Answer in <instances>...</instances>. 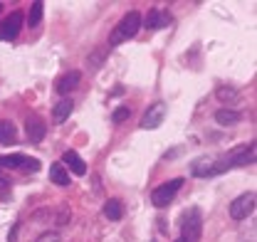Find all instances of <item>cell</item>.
Wrapping results in <instances>:
<instances>
[{
  "instance_id": "1",
  "label": "cell",
  "mask_w": 257,
  "mask_h": 242,
  "mask_svg": "<svg viewBox=\"0 0 257 242\" xmlns=\"http://www.w3.org/2000/svg\"><path fill=\"white\" fill-rule=\"evenodd\" d=\"M139 28H141V15H139L136 10H131V13H126V15L119 20V25L114 28L111 37H109V45L116 47V45H121V42L131 40V37L139 32Z\"/></svg>"
},
{
  "instance_id": "2",
  "label": "cell",
  "mask_w": 257,
  "mask_h": 242,
  "mask_svg": "<svg viewBox=\"0 0 257 242\" xmlns=\"http://www.w3.org/2000/svg\"><path fill=\"white\" fill-rule=\"evenodd\" d=\"M181 232H183V242H198L200 235H203V215L198 208H191V210L183 215V225H181Z\"/></svg>"
},
{
  "instance_id": "3",
  "label": "cell",
  "mask_w": 257,
  "mask_h": 242,
  "mask_svg": "<svg viewBox=\"0 0 257 242\" xmlns=\"http://www.w3.org/2000/svg\"><path fill=\"white\" fill-rule=\"evenodd\" d=\"M181 185H183V178H173V181L159 185V188L151 193L154 205H156V208H166V205H171V200L176 198V193L181 190Z\"/></svg>"
},
{
  "instance_id": "4",
  "label": "cell",
  "mask_w": 257,
  "mask_h": 242,
  "mask_svg": "<svg viewBox=\"0 0 257 242\" xmlns=\"http://www.w3.org/2000/svg\"><path fill=\"white\" fill-rule=\"evenodd\" d=\"M255 212V193H242L230 203V217L232 220H245Z\"/></svg>"
},
{
  "instance_id": "5",
  "label": "cell",
  "mask_w": 257,
  "mask_h": 242,
  "mask_svg": "<svg viewBox=\"0 0 257 242\" xmlns=\"http://www.w3.org/2000/svg\"><path fill=\"white\" fill-rule=\"evenodd\" d=\"M20 30H23V13H10L3 23H0V40H15L18 35H20Z\"/></svg>"
},
{
  "instance_id": "6",
  "label": "cell",
  "mask_w": 257,
  "mask_h": 242,
  "mask_svg": "<svg viewBox=\"0 0 257 242\" xmlns=\"http://www.w3.org/2000/svg\"><path fill=\"white\" fill-rule=\"evenodd\" d=\"M166 119V104L163 101H156V104H151L149 109H146V114H144V119H141V129H146V131H154V129H159L161 124Z\"/></svg>"
},
{
  "instance_id": "7",
  "label": "cell",
  "mask_w": 257,
  "mask_h": 242,
  "mask_svg": "<svg viewBox=\"0 0 257 242\" xmlns=\"http://www.w3.org/2000/svg\"><path fill=\"white\" fill-rule=\"evenodd\" d=\"M25 134H28V139H30L32 144H40L42 139H45V134H47V126H45V121L40 119V116H28L25 119Z\"/></svg>"
},
{
  "instance_id": "8",
  "label": "cell",
  "mask_w": 257,
  "mask_h": 242,
  "mask_svg": "<svg viewBox=\"0 0 257 242\" xmlns=\"http://www.w3.org/2000/svg\"><path fill=\"white\" fill-rule=\"evenodd\" d=\"M79 82H82V74L77 69H72V72H64L55 82V89H57V94H69V91H74L79 87Z\"/></svg>"
},
{
  "instance_id": "9",
  "label": "cell",
  "mask_w": 257,
  "mask_h": 242,
  "mask_svg": "<svg viewBox=\"0 0 257 242\" xmlns=\"http://www.w3.org/2000/svg\"><path fill=\"white\" fill-rule=\"evenodd\" d=\"M62 166L64 168H69L74 176H84V173H87V163L79 158V153H74V151H64Z\"/></svg>"
},
{
  "instance_id": "10",
  "label": "cell",
  "mask_w": 257,
  "mask_h": 242,
  "mask_svg": "<svg viewBox=\"0 0 257 242\" xmlns=\"http://www.w3.org/2000/svg\"><path fill=\"white\" fill-rule=\"evenodd\" d=\"M171 23V15H166V13H161V10H151L149 15H146V20H144V25L149 28V30H161V28H166Z\"/></svg>"
},
{
  "instance_id": "11",
  "label": "cell",
  "mask_w": 257,
  "mask_h": 242,
  "mask_svg": "<svg viewBox=\"0 0 257 242\" xmlns=\"http://www.w3.org/2000/svg\"><path fill=\"white\" fill-rule=\"evenodd\" d=\"M50 181L55 183V185H60V188L69 185V173H67V168H64L62 163H52L50 166Z\"/></svg>"
},
{
  "instance_id": "12",
  "label": "cell",
  "mask_w": 257,
  "mask_h": 242,
  "mask_svg": "<svg viewBox=\"0 0 257 242\" xmlns=\"http://www.w3.org/2000/svg\"><path fill=\"white\" fill-rule=\"evenodd\" d=\"M72 109H74L72 99H62V101H57V104H55V109H52V119L57 121V124H62V121L72 114Z\"/></svg>"
},
{
  "instance_id": "13",
  "label": "cell",
  "mask_w": 257,
  "mask_h": 242,
  "mask_svg": "<svg viewBox=\"0 0 257 242\" xmlns=\"http://www.w3.org/2000/svg\"><path fill=\"white\" fill-rule=\"evenodd\" d=\"M240 119H242L240 111H232V109H218V111H215V121H218L220 126H235Z\"/></svg>"
},
{
  "instance_id": "14",
  "label": "cell",
  "mask_w": 257,
  "mask_h": 242,
  "mask_svg": "<svg viewBox=\"0 0 257 242\" xmlns=\"http://www.w3.org/2000/svg\"><path fill=\"white\" fill-rule=\"evenodd\" d=\"M104 215H106L109 220H121V217H124V205H121V200H116V198L106 200V203H104Z\"/></svg>"
},
{
  "instance_id": "15",
  "label": "cell",
  "mask_w": 257,
  "mask_h": 242,
  "mask_svg": "<svg viewBox=\"0 0 257 242\" xmlns=\"http://www.w3.org/2000/svg\"><path fill=\"white\" fill-rule=\"evenodd\" d=\"M28 156L23 153H10V156H0V166L3 168H25Z\"/></svg>"
},
{
  "instance_id": "16",
  "label": "cell",
  "mask_w": 257,
  "mask_h": 242,
  "mask_svg": "<svg viewBox=\"0 0 257 242\" xmlns=\"http://www.w3.org/2000/svg\"><path fill=\"white\" fill-rule=\"evenodd\" d=\"M15 126L10 121H0V144H13L15 141Z\"/></svg>"
},
{
  "instance_id": "17",
  "label": "cell",
  "mask_w": 257,
  "mask_h": 242,
  "mask_svg": "<svg viewBox=\"0 0 257 242\" xmlns=\"http://www.w3.org/2000/svg\"><path fill=\"white\" fill-rule=\"evenodd\" d=\"M215 96H218L220 101H225V104H232V101H237V99H240V94H237L235 87H218Z\"/></svg>"
},
{
  "instance_id": "18",
  "label": "cell",
  "mask_w": 257,
  "mask_h": 242,
  "mask_svg": "<svg viewBox=\"0 0 257 242\" xmlns=\"http://www.w3.org/2000/svg\"><path fill=\"white\" fill-rule=\"evenodd\" d=\"M42 13H45V5L37 0V3H32L30 5V15H28V23H30V28H35L40 20H42Z\"/></svg>"
},
{
  "instance_id": "19",
  "label": "cell",
  "mask_w": 257,
  "mask_h": 242,
  "mask_svg": "<svg viewBox=\"0 0 257 242\" xmlns=\"http://www.w3.org/2000/svg\"><path fill=\"white\" fill-rule=\"evenodd\" d=\"M10 188H13L10 178H8V176H5V173L0 171V198H3V200H5L8 195H10Z\"/></svg>"
},
{
  "instance_id": "20",
  "label": "cell",
  "mask_w": 257,
  "mask_h": 242,
  "mask_svg": "<svg viewBox=\"0 0 257 242\" xmlns=\"http://www.w3.org/2000/svg\"><path fill=\"white\" fill-rule=\"evenodd\" d=\"M128 114H131V111H128V106H119V109L111 114V121H114V124H121V121L128 119Z\"/></svg>"
},
{
  "instance_id": "21",
  "label": "cell",
  "mask_w": 257,
  "mask_h": 242,
  "mask_svg": "<svg viewBox=\"0 0 257 242\" xmlns=\"http://www.w3.org/2000/svg\"><path fill=\"white\" fill-rule=\"evenodd\" d=\"M37 242H60V232H42L40 237H37Z\"/></svg>"
},
{
  "instance_id": "22",
  "label": "cell",
  "mask_w": 257,
  "mask_h": 242,
  "mask_svg": "<svg viewBox=\"0 0 257 242\" xmlns=\"http://www.w3.org/2000/svg\"><path fill=\"white\" fill-rule=\"evenodd\" d=\"M25 168H30V171H40V161H37V158H28V161H25Z\"/></svg>"
},
{
  "instance_id": "23",
  "label": "cell",
  "mask_w": 257,
  "mask_h": 242,
  "mask_svg": "<svg viewBox=\"0 0 257 242\" xmlns=\"http://www.w3.org/2000/svg\"><path fill=\"white\" fill-rule=\"evenodd\" d=\"M176 242H183V240H176Z\"/></svg>"
},
{
  "instance_id": "24",
  "label": "cell",
  "mask_w": 257,
  "mask_h": 242,
  "mask_svg": "<svg viewBox=\"0 0 257 242\" xmlns=\"http://www.w3.org/2000/svg\"><path fill=\"white\" fill-rule=\"evenodd\" d=\"M0 10H3V5H0Z\"/></svg>"
}]
</instances>
